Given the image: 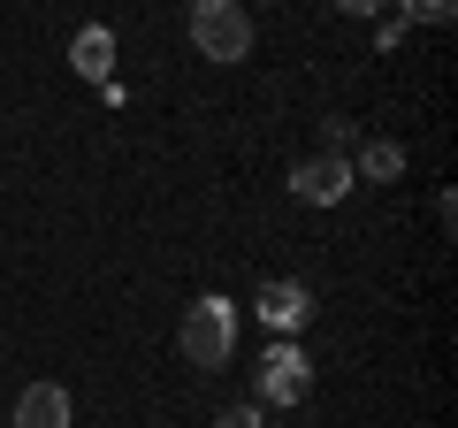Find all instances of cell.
I'll list each match as a JSON object with an SVG mask.
<instances>
[{"mask_svg": "<svg viewBox=\"0 0 458 428\" xmlns=\"http://www.w3.org/2000/svg\"><path fill=\"white\" fill-rule=\"evenodd\" d=\"M69 69H77L84 84H114V31L107 23H84V31L69 39Z\"/></svg>", "mask_w": 458, "mask_h": 428, "instance_id": "cell-6", "label": "cell"}, {"mask_svg": "<svg viewBox=\"0 0 458 428\" xmlns=\"http://www.w3.org/2000/svg\"><path fill=\"white\" fill-rule=\"evenodd\" d=\"M352 161L344 153H313V161H298L291 168V199L298 207H336V199H352Z\"/></svg>", "mask_w": 458, "mask_h": 428, "instance_id": "cell-4", "label": "cell"}, {"mask_svg": "<svg viewBox=\"0 0 458 428\" xmlns=\"http://www.w3.org/2000/svg\"><path fill=\"white\" fill-rule=\"evenodd\" d=\"M191 47L207 62H245L252 54V16L237 0H191Z\"/></svg>", "mask_w": 458, "mask_h": 428, "instance_id": "cell-2", "label": "cell"}, {"mask_svg": "<svg viewBox=\"0 0 458 428\" xmlns=\"http://www.w3.org/2000/svg\"><path fill=\"white\" fill-rule=\"evenodd\" d=\"M458 0H397V23H451Z\"/></svg>", "mask_w": 458, "mask_h": 428, "instance_id": "cell-9", "label": "cell"}, {"mask_svg": "<svg viewBox=\"0 0 458 428\" xmlns=\"http://www.w3.org/2000/svg\"><path fill=\"white\" fill-rule=\"evenodd\" d=\"M260 421H267V406H229L222 413V428H260Z\"/></svg>", "mask_w": 458, "mask_h": 428, "instance_id": "cell-11", "label": "cell"}, {"mask_svg": "<svg viewBox=\"0 0 458 428\" xmlns=\"http://www.w3.org/2000/svg\"><path fill=\"white\" fill-rule=\"evenodd\" d=\"M252 313H260V321H267L276 337H298V330L313 321V291H306V283H283V276H276V283H260Z\"/></svg>", "mask_w": 458, "mask_h": 428, "instance_id": "cell-5", "label": "cell"}, {"mask_svg": "<svg viewBox=\"0 0 458 428\" xmlns=\"http://www.w3.org/2000/svg\"><path fill=\"white\" fill-rule=\"evenodd\" d=\"M344 16H382V8H390V0H336Z\"/></svg>", "mask_w": 458, "mask_h": 428, "instance_id": "cell-12", "label": "cell"}, {"mask_svg": "<svg viewBox=\"0 0 458 428\" xmlns=\"http://www.w3.org/2000/svg\"><path fill=\"white\" fill-rule=\"evenodd\" d=\"M252 406H306L313 390V360L298 352V337H276V345L260 352V367H252Z\"/></svg>", "mask_w": 458, "mask_h": 428, "instance_id": "cell-3", "label": "cell"}, {"mask_svg": "<svg viewBox=\"0 0 458 428\" xmlns=\"http://www.w3.org/2000/svg\"><path fill=\"white\" fill-rule=\"evenodd\" d=\"M16 428H69V390L62 382H31L16 398Z\"/></svg>", "mask_w": 458, "mask_h": 428, "instance_id": "cell-7", "label": "cell"}, {"mask_svg": "<svg viewBox=\"0 0 458 428\" xmlns=\"http://www.w3.org/2000/svg\"><path fill=\"white\" fill-rule=\"evenodd\" d=\"M176 352L191 367H229V352H237V306H229L222 291L191 298V306H183V330H176Z\"/></svg>", "mask_w": 458, "mask_h": 428, "instance_id": "cell-1", "label": "cell"}, {"mask_svg": "<svg viewBox=\"0 0 458 428\" xmlns=\"http://www.w3.org/2000/svg\"><path fill=\"white\" fill-rule=\"evenodd\" d=\"M352 176H360V184H397V176H405V146H397V138H367V146H352Z\"/></svg>", "mask_w": 458, "mask_h": 428, "instance_id": "cell-8", "label": "cell"}, {"mask_svg": "<svg viewBox=\"0 0 458 428\" xmlns=\"http://www.w3.org/2000/svg\"><path fill=\"white\" fill-rule=\"evenodd\" d=\"M321 146L352 161V146H360V131H352V123H344V116H328V123H321Z\"/></svg>", "mask_w": 458, "mask_h": 428, "instance_id": "cell-10", "label": "cell"}]
</instances>
